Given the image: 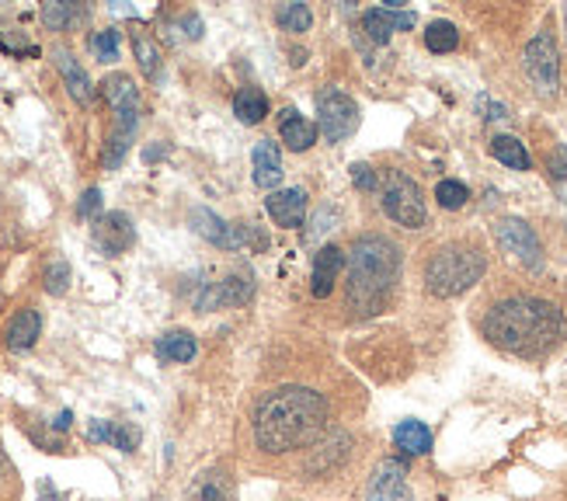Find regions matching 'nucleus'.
I'll return each mask as SVG.
<instances>
[{"label": "nucleus", "mask_w": 567, "mask_h": 501, "mask_svg": "<svg viewBox=\"0 0 567 501\" xmlns=\"http://www.w3.org/2000/svg\"><path fill=\"white\" fill-rule=\"evenodd\" d=\"M102 98L115 112V125H112V136L105 146V167H118L130 150L133 133H136V122H140V91L126 73H112V78L102 81Z\"/></svg>", "instance_id": "39448f33"}, {"label": "nucleus", "mask_w": 567, "mask_h": 501, "mask_svg": "<svg viewBox=\"0 0 567 501\" xmlns=\"http://www.w3.org/2000/svg\"><path fill=\"white\" fill-rule=\"evenodd\" d=\"M484 268H487V262L481 255V247H474V244H446L429 258L425 286H429L432 296L450 299V296L466 293L474 283H481Z\"/></svg>", "instance_id": "20e7f679"}, {"label": "nucleus", "mask_w": 567, "mask_h": 501, "mask_svg": "<svg viewBox=\"0 0 567 501\" xmlns=\"http://www.w3.org/2000/svg\"><path fill=\"white\" fill-rule=\"evenodd\" d=\"M53 60H56V70L63 73V81H66V91L73 94V102L78 105H91V98H94V88H91V81H87V73L81 70V63L73 60L66 49H56L53 53Z\"/></svg>", "instance_id": "a211bd4d"}, {"label": "nucleus", "mask_w": 567, "mask_h": 501, "mask_svg": "<svg viewBox=\"0 0 567 501\" xmlns=\"http://www.w3.org/2000/svg\"><path fill=\"white\" fill-rule=\"evenodd\" d=\"M251 164H255V185L265 188V192H272L279 182H282V154H279V146L276 143H268L261 140L255 146V154H251Z\"/></svg>", "instance_id": "f3484780"}, {"label": "nucleus", "mask_w": 567, "mask_h": 501, "mask_svg": "<svg viewBox=\"0 0 567 501\" xmlns=\"http://www.w3.org/2000/svg\"><path fill=\"white\" fill-rule=\"evenodd\" d=\"M352 182L362 188V192H373V188H380V171H373L369 164H352Z\"/></svg>", "instance_id": "f704fd0d"}, {"label": "nucleus", "mask_w": 567, "mask_h": 501, "mask_svg": "<svg viewBox=\"0 0 567 501\" xmlns=\"http://www.w3.org/2000/svg\"><path fill=\"white\" fill-rule=\"evenodd\" d=\"M279 133H282L289 150H310L317 143V125L310 119H303L300 112H292V109H286L279 115Z\"/></svg>", "instance_id": "6ab92c4d"}, {"label": "nucleus", "mask_w": 567, "mask_h": 501, "mask_svg": "<svg viewBox=\"0 0 567 501\" xmlns=\"http://www.w3.org/2000/svg\"><path fill=\"white\" fill-rule=\"evenodd\" d=\"M526 73L539 94H554L560 88V60H557V45L550 39V32H539L529 45H526Z\"/></svg>", "instance_id": "6e6552de"}, {"label": "nucleus", "mask_w": 567, "mask_h": 501, "mask_svg": "<svg viewBox=\"0 0 567 501\" xmlns=\"http://www.w3.org/2000/svg\"><path fill=\"white\" fill-rule=\"evenodd\" d=\"M491 154H495L502 164H508V167H515V171H529V150L515 140V136H495L491 140Z\"/></svg>", "instance_id": "bb28decb"}, {"label": "nucleus", "mask_w": 567, "mask_h": 501, "mask_svg": "<svg viewBox=\"0 0 567 501\" xmlns=\"http://www.w3.org/2000/svg\"><path fill=\"white\" fill-rule=\"evenodd\" d=\"M276 21H279V29H286V32H307L313 24V14H310L307 4H279Z\"/></svg>", "instance_id": "c756f323"}, {"label": "nucleus", "mask_w": 567, "mask_h": 501, "mask_svg": "<svg viewBox=\"0 0 567 501\" xmlns=\"http://www.w3.org/2000/svg\"><path fill=\"white\" fill-rule=\"evenodd\" d=\"M369 501H411L408 467L401 460H383L369 478Z\"/></svg>", "instance_id": "9b49d317"}, {"label": "nucleus", "mask_w": 567, "mask_h": 501, "mask_svg": "<svg viewBox=\"0 0 567 501\" xmlns=\"http://www.w3.org/2000/svg\"><path fill=\"white\" fill-rule=\"evenodd\" d=\"M344 265H349V255H344L341 247L328 244V247H320V250H317V258H313V275H310V289H313L317 299H320V296H328V293L334 289V283H338V275H341Z\"/></svg>", "instance_id": "2eb2a0df"}, {"label": "nucleus", "mask_w": 567, "mask_h": 501, "mask_svg": "<svg viewBox=\"0 0 567 501\" xmlns=\"http://www.w3.org/2000/svg\"><path fill=\"white\" fill-rule=\"evenodd\" d=\"M251 293H255L251 272H234V275H227L224 283H213L199 296V307L203 310H209V307H237V304H248Z\"/></svg>", "instance_id": "ddd939ff"}, {"label": "nucleus", "mask_w": 567, "mask_h": 501, "mask_svg": "<svg viewBox=\"0 0 567 501\" xmlns=\"http://www.w3.org/2000/svg\"><path fill=\"white\" fill-rule=\"evenodd\" d=\"M185 501H230V481L227 473L213 467V470H203L199 478L192 481Z\"/></svg>", "instance_id": "aec40b11"}, {"label": "nucleus", "mask_w": 567, "mask_h": 501, "mask_svg": "<svg viewBox=\"0 0 567 501\" xmlns=\"http://www.w3.org/2000/svg\"><path fill=\"white\" fill-rule=\"evenodd\" d=\"M70 418H73V415H70V411H63L53 425H56V429H70Z\"/></svg>", "instance_id": "4c0bfd02"}, {"label": "nucleus", "mask_w": 567, "mask_h": 501, "mask_svg": "<svg viewBox=\"0 0 567 501\" xmlns=\"http://www.w3.org/2000/svg\"><path fill=\"white\" fill-rule=\"evenodd\" d=\"M547 167H550L554 178H567V146H557V150H554L550 161H547Z\"/></svg>", "instance_id": "e433bc0d"}, {"label": "nucleus", "mask_w": 567, "mask_h": 501, "mask_svg": "<svg viewBox=\"0 0 567 501\" xmlns=\"http://www.w3.org/2000/svg\"><path fill=\"white\" fill-rule=\"evenodd\" d=\"M344 453H349V436H334V439H328L324 446H317V449H313V457H310L307 470H310V473L328 470L331 460H341Z\"/></svg>", "instance_id": "c85d7f7f"}, {"label": "nucleus", "mask_w": 567, "mask_h": 501, "mask_svg": "<svg viewBox=\"0 0 567 501\" xmlns=\"http://www.w3.org/2000/svg\"><path fill=\"white\" fill-rule=\"evenodd\" d=\"M484 335L505 352L539 356L554 348L564 335V317L554 304L536 296H512L491 307L484 317Z\"/></svg>", "instance_id": "f03ea898"}, {"label": "nucleus", "mask_w": 567, "mask_h": 501, "mask_svg": "<svg viewBox=\"0 0 567 501\" xmlns=\"http://www.w3.org/2000/svg\"><path fill=\"white\" fill-rule=\"evenodd\" d=\"M317 115H320V130H324L328 143L349 140L359 125V105L338 88H328V91L317 94Z\"/></svg>", "instance_id": "0eeeda50"}, {"label": "nucleus", "mask_w": 567, "mask_h": 501, "mask_svg": "<svg viewBox=\"0 0 567 501\" xmlns=\"http://www.w3.org/2000/svg\"><path fill=\"white\" fill-rule=\"evenodd\" d=\"M66 286H70V265H66L63 258L49 262V265H45V289L53 293V296H63Z\"/></svg>", "instance_id": "72a5a7b5"}, {"label": "nucleus", "mask_w": 567, "mask_h": 501, "mask_svg": "<svg viewBox=\"0 0 567 501\" xmlns=\"http://www.w3.org/2000/svg\"><path fill=\"white\" fill-rule=\"evenodd\" d=\"M265 209L272 216L279 227L292 231L300 227L303 216H307V192L303 188H286V192H272L265 198Z\"/></svg>", "instance_id": "dca6fc26"}, {"label": "nucleus", "mask_w": 567, "mask_h": 501, "mask_svg": "<svg viewBox=\"0 0 567 501\" xmlns=\"http://www.w3.org/2000/svg\"><path fill=\"white\" fill-rule=\"evenodd\" d=\"M425 45L432 49V53H453V49L460 45V32L453 21H432L429 32H425Z\"/></svg>", "instance_id": "cd10ccee"}, {"label": "nucleus", "mask_w": 567, "mask_h": 501, "mask_svg": "<svg viewBox=\"0 0 567 501\" xmlns=\"http://www.w3.org/2000/svg\"><path fill=\"white\" fill-rule=\"evenodd\" d=\"M401 275V250L380 234H365L352 244L349 255V307L365 317L377 314L386 293Z\"/></svg>", "instance_id": "7ed1b4c3"}, {"label": "nucleus", "mask_w": 567, "mask_h": 501, "mask_svg": "<svg viewBox=\"0 0 567 501\" xmlns=\"http://www.w3.org/2000/svg\"><path fill=\"white\" fill-rule=\"evenodd\" d=\"M255 442L272 457L292 453L317 442L328 429V400L310 387H279L268 390L255 405Z\"/></svg>", "instance_id": "f257e3e1"}, {"label": "nucleus", "mask_w": 567, "mask_h": 501, "mask_svg": "<svg viewBox=\"0 0 567 501\" xmlns=\"http://www.w3.org/2000/svg\"><path fill=\"white\" fill-rule=\"evenodd\" d=\"M195 338L188 331H167L164 338H157V356L164 362H192L195 359Z\"/></svg>", "instance_id": "393cba45"}, {"label": "nucleus", "mask_w": 567, "mask_h": 501, "mask_svg": "<svg viewBox=\"0 0 567 501\" xmlns=\"http://www.w3.org/2000/svg\"><path fill=\"white\" fill-rule=\"evenodd\" d=\"M435 198H439V206H442V209H460V206H466V198H471V192H466L463 182L446 178V182H439Z\"/></svg>", "instance_id": "7c9ffc66"}, {"label": "nucleus", "mask_w": 567, "mask_h": 501, "mask_svg": "<svg viewBox=\"0 0 567 501\" xmlns=\"http://www.w3.org/2000/svg\"><path fill=\"white\" fill-rule=\"evenodd\" d=\"M234 112H237L240 122H248V125L261 122L268 115V98H265V91L261 88H244L234 98Z\"/></svg>", "instance_id": "a878e982"}, {"label": "nucleus", "mask_w": 567, "mask_h": 501, "mask_svg": "<svg viewBox=\"0 0 567 501\" xmlns=\"http://www.w3.org/2000/svg\"><path fill=\"white\" fill-rule=\"evenodd\" d=\"M383 209L393 223H401L408 231H417L425 223V198H422V188H417L414 178H408L404 171H386L383 174Z\"/></svg>", "instance_id": "423d86ee"}, {"label": "nucleus", "mask_w": 567, "mask_h": 501, "mask_svg": "<svg viewBox=\"0 0 567 501\" xmlns=\"http://www.w3.org/2000/svg\"><path fill=\"white\" fill-rule=\"evenodd\" d=\"M133 53H136V63H140V70L146 73L151 81H157L161 78V45L151 39V32L146 29H133Z\"/></svg>", "instance_id": "b1692460"}, {"label": "nucleus", "mask_w": 567, "mask_h": 501, "mask_svg": "<svg viewBox=\"0 0 567 501\" xmlns=\"http://www.w3.org/2000/svg\"><path fill=\"white\" fill-rule=\"evenodd\" d=\"M94 213H102V188H87L78 203V216L81 219H91Z\"/></svg>", "instance_id": "c9c22d12"}, {"label": "nucleus", "mask_w": 567, "mask_h": 501, "mask_svg": "<svg viewBox=\"0 0 567 501\" xmlns=\"http://www.w3.org/2000/svg\"><path fill=\"white\" fill-rule=\"evenodd\" d=\"M91 49H94V57L102 60V63L118 60V32H115V29L94 32V35H91Z\"/></svg>", "instance_id": "473e14b6"}, {"label": "nucleus", "mask_w": 567, "mask_h": 501, "mask_svg": "<svg viewBox=\"0 0 567 501\" xmlns=\"http://www.w3.org/2000/svg\"><path fill=\"white\" fill-rule=\"evenodd\" d=\"M73 14H78V8L73 4H63V0H49V4H42V21H45V29H66V24L73 21Z\"/></svg>", "instance_id": "2f4dec72"}, {"label": "nucleus", "mask_w": 567, "mask_h": 501, "mask_svg": "<svg viewBox=\"0 0 567 501\" xmlns=\"http://www.w3.org/2000/svg\"><path fill=\"white\" fill-rule=\"evenodd\" d=\"M393 446L404 449L408 457H422V453H429V449H432V432H429V425H425V421H414V418L401 421L398 429H393Z\"/></svg>", "instance_id": "4be33fe9"}, {"label": "nucleus", "mask_w": 567, "mask_h": 501, "mask_svg": "<svg viewBox=\"0 0 567 501\" xmlns=\"http://www.w3.org/2000/svg\"><path fill=\"white\" fill-rule=\"evenodd\" d=\"M87 439L91 442H112L122 453H133L140 446V432L130 429V425H115V421H94L87 429Z\"/></svg>", "instance_id": "5701e85b"}, {"label": "nucleus", "mask_w": 567, "mask_h": 501, "mask_svg": "<svg viewBox=\"0 0 567 501\" xmlns=\"http://www.w3.org/2000/svg\"><path fill=\"white\" fill-rule=\"evenodd\" d=\"M39 331H42V317H39V310H32V307L18 310L14 320L8 324V348H14V352H24V348H32V345H35Z\"/></svg>", "instance_id": "412c9836"}, {"label": "nucleus", "mask_w": 567, "mask_h": 501, "mask_svg": "<svg viewBox=\"0 0 567 501\" xmlns=\"http://www.w3.org/2000/svg\"><path fill=\"white\" fill-rule=\"evenodd\" d=\"M94 244L102 247V255L109 258H118L122 250H130L133 241H136V231H133V219L126 213H105L102 219L94 223Z\"/></svg>", "instance_id": "f8f14e48"}, {"label": "nucleus", "mask_w": 567, "mask_h": 501, "mask_svg": "<svg viewBox=\"0 0 567 501\" xmlns=\"http://www.w3.org/2000/svg\"><path fill=\"white\" fill-rule=\"evenodd\" d=\"M192 227H195V234L213 241L216 247H244L248 241L261 244L258 234H255V227H230L227 219H219L213 209H203V206L192 209Z\"/></svg>", "instance_id": "9d476101"}, {"label": "nucleus", "mask_w": 567, "mask_h": 501, "mask_svg": "<svg viewBox=\"0 0 567 501\" xmlns=\"http://www.w3.org/2000/svg\"><path fill=\"white\" fill-rule=\"evenodd\" d=\"M495 234H498V244L508 250L515 262H523L526 268L544 265V247H539V237L529 231V223H523V219H502Z\"/></svg>", "instance_id": "1a4fd4ad"}, {"label": "nucleus", "mask_w": 567, "mask_h": 501, "mask_svg": "<svg viewBox=\"0 0 567 501\" xmlns=\"http://www.w3.org/2000/svg\"><path fill=\"white\" fill-rule=\"evenodd\" d=\"M411 24H414V14L401 11V0H386V8L362 14V29L369 32V39H373V42H390L393 32L411 29Z\"/></svg>", "instance_id": "4468645a"}]
</instances>
